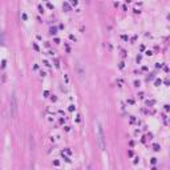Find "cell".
<instances>
[{"instance_id":"obj_1","label":"cell","mask_w":170,"mask_h":170,"mask_svg":"<svg viewBox=\"0 0 170 170\" xmlns=\"http://www.w3.org/2000/svg\"><path fill=\"white\" fill-rule=\"evenodd\" d=\"M97 142H98V146H100L101 150H105L106 138H105V134H104V128H102V125L100 122L97 124Z\"/></svg>"},{"instance_id":"obj_2","label":"cell","mask_w":170,"mask_h":170,"mask_svg":"<svg viewBox=\"0 0 170 170\" xmlns=\"http://www.w3.org/2000/svg\"><path fill=\"white\" fill-rule=\"evenodd\" d=\"M17 109H19V104H17V97L15 93L11 94L9 98V112H11V116L12 117H16L17 116Z\"/></svg>"},{"instance_id":"obj_3","label":"cell","mask_w":170,"mask_h":170,"mask_svg":"<svg viewBox=\"0 0 170 170\" xmlns=\"http://www.w3.org/2000/svg\"><path fill=\"white\" fill-rule=\"evenodd\" d=\"M72 4H75V5H76V4H77V0H72Z\"/></svg>"},{"instance_id":"obj_4","label":"cell","mask_w":170,"mask_h":170,"mask_svg":"<svg viewBox=\"0 0 170 170\" xmlns=\"http://www.w3.org/2000/svg\"><path fill=\"white\" fill-rule=\"evenodd\" d=\"M87 2H88V3H89V2H90V0H87Z\"/></svg>"}]
</instances>
